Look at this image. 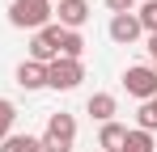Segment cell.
<instances>
[{"label": "cell", "instance_id": "cell-10", "mask_svg": "<svg viewBox=\"0 0 157 152\" xmlns=\"http://www.w3.org/2000/svg\"><path fill=\"white\" fill-rule=\"evenodd\" d=\"M123 139H128V127L123 123H102V135H98V152H119L123 148Z\"/></svg>", "mask_w": 157, "mask_h": 152}, {"label": "cell", "instance_id": "cell-5", "mask_svg": "<svg viewBox=\"0 0 157 152\" xmlns=\"http://www.w3.org/2000/svg\"><path fill=\"white\" fill-rule=\"evenodd\" d=\"M123 89H128L132 97H140V101L157 97V72L149 63H132L128 72H123Z\"/></svg>", "mask_w": 157, "mask_h": 152}, {"label": "cell", "instance_id": "cell-9", "mask_svg": "<svg viewBox=\"0 0 157 152\" xmlns=\"http://www.w3.org/2000/svg\"><path fill=\"white\" fill-rule=\"evenodd\" d=\"M85 110H89V118L110 123V118H115V110H119V101H115V93H94V97L85 101Z\"/></svg>", "mask_w": 157, "mask_h": 152}, {"label": "cell", "instance_id": "cell-14", "mask_svg": "<svg viewBox=\"0 0 157 152\" xmlns=\"http://www.w3.org/2000/svg\"><path fill=\"white\" fill-rule=\"evenodd\" d=\"M13 123H17V106H13L9 97H0V144L13 135Z\"/></svg>", "mask_w": 157, "mask_h": 152}, {"label": "cell", "instance_id": "cell-2", "mask_svg": "<svg viewBox=\"0 0 157 152\" xmlns=\"http://www.w3.org/2000/svg\"><path fill=\"white\" fill-rule=\"evenodd\" d=\"M38 144H43V152H72V144H77V118L72 114H51Z\"/></svg>", "mask_w": 157, "mask_h": 152}, {"label": "cell", "instance_id": "cell-8", "mask_svg": "<svg viewBox=\"0 0 157 152\" xmlns=\"http://www.w3.org/2000/svg\"><path fill=\"white\" fill-rule=\"evenodd\" d=\"M17 85H21L26 93H34V89H43V85H47V68H43V63H34V59H26V63H17Z\"/></svg>", "mask_w": 157, "mask_h": 152}, {"label": "cell", "instance_id": "cell-18", "mask_svg": "<svg viewBox=\"0 0 157 152\" xmlns=\"http://www.w3.org/2000/svg\"><path fill=\"white\" fill-rule=\"evenodd\" d=\"M149 59H153L149 68H153V72H157V34H149Z\"/></svg>", "mask_w": 157, "mask_h": 152}, {"label": "cell", "instance_id": "cell-4", "mask_svg": "<svg viewBox=\"0 0 157 152\" xmlns=\"http://www.w3.org/2000/svg\"><path fill=\"white\" fill-rule=\"evenodd\" d=\"M59 38H64V30L59 25H43V30H34V42H30V59L34 63H51V59H59Z\"/></svg>", "mask_w": 157, "mask_h": 152}, {"label": "cell", "instance_id": "cell-12", "mask_svg": "<svg viewBox=\"0 0 157 152\" xmlns=\"http://www.w3.org/2000/svg\"><path fill=\"white\" fill-rule=\"evenodd\" d=\"M119 152H157V144H153L149 131L136 127V131H128V139H123V148H119Z\"/></svg>", "mask_w": 157, "mask_h": 152}, {"label": "cell", "instance_id": "cell-1", "mask_svg": "<svg viewBox=\"0 0 157 152\" xmlns=\"http://www.w3.org/2000/svg\"><path fill=\"white\" fill-rule=\"evenodd\" d=\"M51 0H13L9 4V25H17V30H43V25H51Z\"/></svg>", "mask_w": 157, "mask_h": 152}, {"label": "cell", "instance_id": "cell-13", "mask_svg": "<svg viewBox=\"0 0 157 152\" xmlns=\"http://www.w3.org/2000/svg\"><path fill=\"white\" fill-rule=\"evenodd\" d=\"M0 152H43V144H38L34 135H9V139L0 144Z\"/></svg>", "mask_w": 157, "mask_h": 152}, {"label": "cell", "instance_id": "cell-17", "mask_svg": "<svg viewBox=\"0 0 157 152\" xmlns=\"http://www.w3.org/2000/svg\"><path fill=\"white\" fill-rule=\"evenodd\" d=\"M106 9L119 17V13H132V9H136V0H106Z\"/></svg>", "mask_w": 157, "mask_h": 152}, {"label": "cell", "instance_id": "cell-15", "mask_svg": "<svg viewBox=\"0 0 157 152\" xmlns=\"http://www.w3.org/2000/svg\"><path fill=\"white\" fill-rule=\"evenodd\" d=\"M136 123H140V131H157V97L140 101V114H136Z\"/></svg>", "mask_w": 157, "mask_h": 152}, {"label": "cell", "instance_id": "cell-16", "mask_svg": "<svg viewBox=\"0 0 157 152\" xmlns=\"http://www.w3.org/2000/svg\"><path fill=\"white\" fill-rule=\"evenodd\" d=\"M136 21H140V30L157 34V0H144V9L136 13Z\"/></svg>", "mask_w": 157, "mask_h": 152}, {"label": "cell", "instance_id": "cell-19", "mask_svg": "<svg viewBox=\"0 0 157 152\" xmlns=\"http://www.w3.org/2000/svg\"><path fill=\"white\" fill-rule=\"evenodd\" d=\"M94 152H98V148H94Z\"/></svg>", "mask_w": 157, "mask_h": 152}, {"label": "cell", "instance_id": "cell-7", "mask_svg": "<svg viewBox=\"0 0 157 152\" xmlns=\"http://www.w3.org/2000/svg\"><path fill=\"white\" fill-rule=\"evenodd\" d=\"M59 30H81V25L89 21V4L85 0H59Z\"/></svg>", "mask_w": 157, "mask_h": 152}, {"label": "cell", "instance_id": "cell-6", "mask_svg": "<svg viewBox=\"0 0 157 152\" xmlns=\"http://www.w3.org/2000/svg\"><path fill=\"white\" fill-rule=\"evenodd\" d=\"M140 34H144V30H140V21H136V13H119V17H110V38H115L119 47H132Z\"/></svg>", "mask_w": 157, "mask_h": 152}, {"label": "cell", "instance_id": "cell-3", "mask_svg": "<svg viewBox=\"0 0 157 152\" xmlns=\"http://www.w3.org/2000/svg\"><path fill=\"white\" fill-rule=\"evenodd\" d=\"M81 80H85L81 59H64V55H59V59L47 63V85H51V89H64V93H68V89H77Z\"/></svg>", "mask_w": 157, "mask_h": 152}, {"label": "cell", "instance_id": "cell-11", "mask_svg": "<svg viewBox=\"0 0 157 152\" xmlns=\"http://www.w3.org/2000/svg\"><path fill=\"white\" fill-rule=\"evenodd\" d=\"M59 55H64V59H81V55H85V38H81V30H64V38H59Z\"/></svg>", "mask_w": 157, "mask_h": 152}]
</instances>
